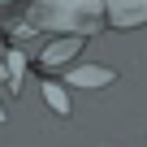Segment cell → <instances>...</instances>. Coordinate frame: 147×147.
Wrapping results in <instances>:
<instances>
[{
  "instance_id": "cell-4",
  "label": "cell",
  "mask_w": 147,
  "mask_h": 147,
  "mask_svg": "<svg viewBox=\"0 0 147 147\" xmlns=\"http://www.w3.org/2000/svg\"><path fill=\"white\" fill-rule=\"evenodd\" d=\"M43 100H48V108H52L56 117H69V95H65V87H61V82H52V78H48V82H43Z\"/></svg>"
},
{
  "instance_id": "cell-6",
  "label": "cell",
  "mask_w": 147,
  "mask_h": 147,
  "mask_svg": "<svg viewBox=\"0 0 147 147\" xmlns=\"http://www.w3.org/2000/svg\"><path fill=\"white\" fill-rule=\"evenodd\" d=\"M0 121H5V104H0Z\"/></svg>"
},
{
  "instance_id": "cell-2",
  "label": "cell",
  "mask_w": 147,
  "mask_h": 147,
  "mask_svg": "<svg viewBox=\"0 0 147 147\" xmlns=\"http://www.w3.org/2000/svg\"><path fill=\"white\" fill-rule=\"evenodd\" d=\"M69 82L74 87H108V82H117V69H108V65H78V69H69Z\"/></svg>"
},
{
  "instance_id": "cell-1",
  "label": "cell",
  "mask_w": 147,
  "mask_h": 147,
  "mask_svg": "<svg viewBox=\"0 0 147 147\" xmlns=\"http://www.w3.org/2000/svg\"><path fill=\"white\" fill-rule=\"evenodd\" d=\"M113 26H143L147 22V0H108Z\"/></svg>"
},
{
  "instance_id": "cell-5",
  "label": "cell",
  "mask_w": 147,
  "mask_h": 147,
  "mask_svg": "<svg viewBox=\"0 0 147 147\" xmlns=\"http://www.w3.org/2000/svg\"><path fill=\"white\" fill-rule=\"evenodd\" d=\"M0 78H9V69H5V61H0Z\"/></svg>"
},
{
  "instance_id": "cell-3",
  "label": "cell",
  "mask_w": 147,
  "mask_h": 147,
  "mask_svg": "<svg viewBox=\"0 0 147 147\" xmlns=\"http://www.w3.org/2000/svg\"><path fill=\"white\" fill-rule=\"evenodd\" d=\"M78 48H82V35L56 39V43H48V48H43V65H56V69H61V65H65V61H69L74 52H78Z\"/></svg>"
}]
</instances>
